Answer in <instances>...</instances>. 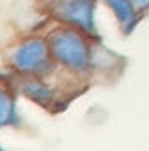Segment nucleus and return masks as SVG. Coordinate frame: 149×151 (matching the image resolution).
Returning <instances> with one entry per match:
<instances>
[{
	"label": "nucleus",
	"instance_id": "obj_1",
	"mask_svg": "<svg viewBox=\"0 0 149 151\" xmlns=\"http://www.w3.org/2000/svg\"><path fill=\"white\" fill-rule=\"evenodd\" d=\"M50 52L52 55L60 60L62 64L73 68V69H78L84 71L89 66V46L85 43V39L73 29H60L55 30L50 39Z\"/></svg>",
	"mask_w": 149,
	"mask_h": 151
},
{
	"label": "nucleus",
	"instance_id": "obj_2",
	"mask_svg": "<svg viewBox=\"0 0 149 151\" xmlns=\"http://www.w3.org/2000/svg\"><path fill=\"white\" fill-rule=\"evenodd\" d=\"M13 66L21 73H44L52 68L50 48L43 39H29L13 52Z\"/></svg>",
	"mask_w": 149,
	"mask_h": 151
},
{
	"label": "nucleus",
	"instance_id": "obj_3",
	"mask_svg": "<svg viewBox=\"0 0 149 151\" xmlns=\"http://www.w3.org/2000/svg\"><path fill=\"white\" fill-rule=\"evenodd\" d=\"M94 0H55L53 2V13L60 20L67 22L73 27H78L87 34L96 32L94 23Z\"/></svg>",
	"mask_w": 149,
	"mask_h": 151
},
{
	"label": "nucleus",
	"instance_id": "obj_4",
	"mask_svg": "<svg viewBox=\"0 0 149 151\" xmlns=\"http://www.w3.org/2000/svg\"><path fill=\"white\" fill-rule=\"evenodd\" d=\"M18 110L14 98L0 87V128L4 126H14L18 124Z\"/></svg>",
	"mask_w": 149,
	"mask_h": 151
},
{
	"label": "nucleus",
	"instance_id": "obj_5",
	"mask_svg": "<svg viewBox=\"0 0 149 151\" xmlns=\"http://www.w3.org/2000/svg\"><path fill=\"white\" fill-rule=\"evenodd\" d=\"M107 6L112 9L115 18L121 22L122 27H131L135 25V6L131 0H105Z\"/></svg>",
	"mask_w": 149,
	"mask_h": 151
},
{
	"label": "nucleus",
	"instance_id": "obj_6",
	"mask_svg": "<svg viewBox=\"0 0 149 151\" xmlns=\"http://www.w3.org/2000/svg\"><path fill=\"white\" fill-rule=\"evenodd\" d=\"M21 93L29 98V100H32V101H36V103H41V105H48L50 101H53V93H52V89H48L46 86H43V84H39V82H25L23 84V87H21Z\"/></svg>",
	"mask_w": 149,
	"mask_h": 151
},
{
	"label": "nucleus",
	"instance_id": "obj_7",
	"mask_svg": "<svg viewBox=\"0 0 149 151\" xmlns=\"http://www.w3.org/2000/svg\"><path fill=\"white\" fill-rule=\"evenodd\" d=\"M131 2H133L137 11H140V13L149 11V0H131Z\"/></svg>",
	"mask_w": 149,
	"mask_h": 151
}]
</instances>
